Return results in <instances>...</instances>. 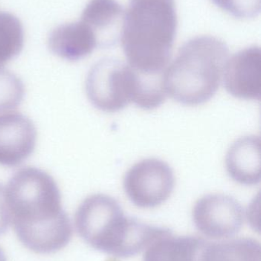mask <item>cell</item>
I'll use <instances>...</instances> for the list:
<instances>
[{
    "mask_svg": "<svg viewBox=\"0 0 261 261\" xmlns=\"http://www.w3.org/2000/svg\"><path fill=\"white\" fill-rule=\"evenodd\" d=\"M11 222L20 242L38 254L64 248L72 237L70 219L61 206L54 178L36 167L18 170L6 188Z\"/></svg>",
    "mask_w": 261,
    "mask_h": 261,
    "instance_id": "obj_1",
    "label": "cell"
},
{
    "mask_svg": "<svg viewBox=\"0 0 261 261\" xmlns=\"http://www.w3.org/2000/svg\"><path fill=\"white\" fill-rule=\"evenodd\" d=\"M174 0H130L121 40L129 65L141 76L160 77L177 31Z\"/></svg>",
    "mask_w": 261,
    "mask_h": 261,
    "instance_id": "obj_2",
    "label": "cell"
},
{
    "mask_svg": "<svg viewBox=\"0 0 261 261\" xmlns=\"http://www.w3.org/2000/svg\"><path fill=\"white\" fill-rule=\"evenodd\" d=\"M79 236L101 252L120 258L133 257L172 234L168 228L146 225L124 214L111 196L95 194L83 201L75 214Z\"/></svg>",
    "mask_w": 261,
    "mask_h": 261,
    "instance_id": "obj_3",
    "label": "cell"
},
{
    "mask_svg": "<svg viewBox=\"0 0 261 261\" xmlns=\"http://www.w3.org/2000/svg\"><path fill=\"white\" fill-rule=\"evenodd\" d=\"M229 49L219 38L199 36L185 42L162 73L165 94L185 106L208 102L217 93Z\"/></svg>",
    "mask_w": 261,
    "mask_h": 261,
    "instance_id": "obj_4",
    "label": "cell"
},
{
    "mask_svg": "<svg viewBox=\"0 0 261 261\" xmlns=\"http://www.w3.org/2000/svg\"><path fill=\"white\" fill-rule=\"evenodd\" d=\"M86 93L95 108L110 113L130 102L143 110H155L167 98L160 78L141 76L124 61L112 58L100 60L89 70Z\"/></svg>",
    "mask_w": 261,
    "mask_h": 261,
    "instance_id": "obj_5",
    "label": "cell"
},
{
    "mask_svg": "<svg viewBox=\"0 0 261 261\" xmlns=\"http://www.w3.org/2000/svg\"><path fill=\"white\" fill-rule=\"evenodd\" d=\"M174 173L165 161L156 158L135 164L125 174L124 189L132 203L143 208H155L171 196Z\"/></svg>",
    "mask_w": 261,
    "mask_h": 261,
    "instance_id": "obj_6",
    "label": "cell"
},
{
    "mask_svg": "<svg viewBox=\"0 0 261 261\" xmlns=\"http://www.w3.org/2000/svg\"><path fill=\"white\" fill-rule=\"evenodd\" d=\"M196 228L207 237L225 239L237 234L244 222V210L234 198L209 194L201 198L193 210Z\"/></svg>",
    "mask_w": 261,
    "mask_h": 261,
    "instance_id": "obj_7",
    "label": "cell"
},
{
    "mask_svg": "<svg viewBox=\"0 0 261 261\" xmlns=\"http://www.w3.org/2000/svg\"><path fill=\"white\" fill-rule=\"evenodd\" d=\"M37 132L32 121L19 113L0 115V166L13 167L33 153Z\"/></svg>",
    "mask_w": 261,
    "mask_h": 261,
    "instance_id": "obj_8",
    "label": "cell"
},
{
    "mask_svg": "<svg viewBox=\"0 0 261 261\" xmlns=\"http://www.w3.org/2000/svg\"><path fill=\"white\" fill-rule=\"evenodd\" d=\"M224 85L234 97L260 99V49L247 47L228 59L223 73Z\"/></svg>",
    "mask_w": 261,
    "mask_h": 261,
    "instance_id": "obj_9",
    "label": "cell"
},
{
    "mask_svg": "<svg viewBox=\"0 0 261 261\" xmlns=\"http://www.w3.org/2000/svg\"><path fill=\"white\" fill-rule=\"evenodd\" d=\"M124 15L116 0H91L83 10L81 21L93 31L98 47L107 48L121 39Z\"/></svg>",
    "mask_w": 261,
    "mask_h": 261,
    "instance_id": "obj_10",
    "label": "cell"
},
{
    "mask_svg": "<svg viewBox=\"0 0 261 261\" xmlns=\"http://www.w3.org/2000/svg\"><path fill=\"white\" fill-rule=\"evenodd\" d=\"M49 47L59 58L77 61L89 56L98 43L93 31L80 20L54 29L49 35Z\"/></svg>",
    "mask_w": 261,
    "mask_h": 261,
    "instance_id": "obj_11",
    "label": "cell"
},
{
    "mask_svg": "<svg viewBox=\"0 0 261 261\" xmlns=\"http://www.w3.org/2000/svg\"><path fill=\"white\" fill-rule=\"evenodd\" d=\"M226 169L231 179L242 185H257L260 181V140L257 136L239 138L226 156Z\"/></svg>",
    "mask_w": 261,
    "mask_h": 261,
    "instance_id": "obj_12",
    "label": "cell"
},
{
    "mask_svg": "<svg viewBox=\"0 0 261 261\" xmlns=\"http://www.w3.org/2000/svg\"><path fill=\"white\" fill-rule=\"evenodd\" d=\"M205 245V241L198 237L169 234L147 248L144 261H199Z\"/></svg>",
    "mask_w": 261,
    "mask_h": 261,
    "instance_id": "obj_13",
    "label": "cell"
},
{
    "mask_svg": "<svg viewBox=\"0 0 261 261\" xmlns=\"http://www.w3.org/2000/svg\"><path fill=\"white\" fill-rule=\"evenodd\" d=\"M199 261H260V245L252 239L206 243Z\"/></svg>",
    "mask_w": 261,
    "mask_h": 261,
    "instance_id": "obj_14",
    "label": "cell"
},
{
    "mask_svg": "<svg viewBox=\"0 0 261 261\" xmlns=\"http://www.w3.org/2000/svg\"><path fill=\"white\" fill-rule=\"evenodd\" d=\"M23 44L21 21L12 14L0 12V67L19 55Z\"/></svg>",
    "mask_w": 261,
    "mask_h": 261,
    "instance_id": "obj_15",
    "label": "cell"
},
{
    "mask_svg": "<svg viewBox=\"0 0 261 261\" xmlns=\"http://www.w3.org/2000/svg\"><path fill=\"white\" fill-rule=\"evenodd\" d=\"M25 86L18 76L0 67V114L10 113L22 102Z\"/></svg>",
    "mask_w": 261,
    "mask_h": 261,
    "instance_id": "obj_16",
    "label": "cell"
},
{
    "mask_svg": "<svg viewBox=\"0 0 261 261\" xmlns=\"http://www.w3.org/2000/svg\"><path fill=\"white\" fill-rule=\"evenodd\" d=\"M222 10L241 19H249L258 16L260 0H212Z\"/></svg>",
    "mask_w": 261,
    "mask_h": 261,
    "instance_id": "obj_17",
    "label": "cell"
},
{
    "mask_svg": "<svg viewBox=\"0 0 261 261\" xmlns=\"http://www.w3.org/2000/svg\"><path fill=\"white\" fill-rule=\"evenodd\" d=\"M10 222V214L6 199V189L0 184V234L6 232Z\"/></svg>",
    "mask_w": 261,
    "mask_h": 261,
    "instance_id": "obj_18",
    "label": "cell"
},
{
    "mask_svg": "<svg viewBox=\"0 0 261 261\" xmlns=\"http://www.w3.org/2000/svg\"><path fill=\"white\" fill-rule=\"evenodd\" d=\"M0 261H6V256L1 248H0Z\"/></svg>",
    "mask_w": 261,
    "mask_h": 261,
    "instance_id": "obj_19",
    "label": "cell"
}]
</instances>
